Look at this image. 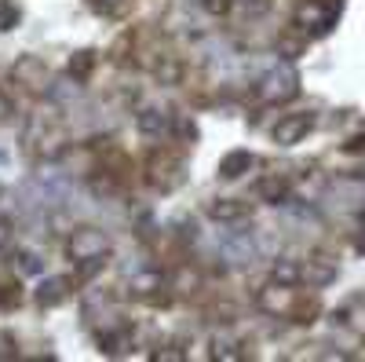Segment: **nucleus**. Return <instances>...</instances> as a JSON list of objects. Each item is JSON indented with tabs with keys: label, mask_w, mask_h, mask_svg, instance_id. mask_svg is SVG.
I'll use <instances>...</instances> for the list:
<instances>
[{
	"label": "nucleus",
	"mask_w": 365,
	"mask_h": 362,
	"mask_svg": "<svg viewBox=\"0 0 365 362\" xmlns=\"http://www.w3.org/2000/svg\"><path fill=\"white\" fill-rule=\"evenodd\" d=\"M106 253H110V238L99 234V231H77V234L70 238V256H73L77 263L99 260V256H106Z\"/></svg>",
	"instance_id": "3"
},
{
	"label": "nucleus",
	"mask_w": 365,
	"mask_h": 362,
	"mask_svg": "<svg viewBox=\"0 0 365 362\" xmlns=\"http://www.w3.org/2000/svg\"><path fill=\"white\" fill-rule=\"evenodd\" d=\"M358 249H365V213H361V234H358Z\"/></svg>",
	"instance_id": "17"
},
{
	"label": "nucleus",
	"mask_w": 365,
	"mask_h": 362,
	"mask_svg": "<svg viewBox=\"0 0 365 362\" xmlns=\"http://www.w3.org/2000/svg\"><path fill=\"white\" fill-rule=\"evenodd\" d=\"M135 121H139V129H143L146 136H161V132H168V125H172V114H168V110H143Z\"/></svg>",
	"instance_id": "9"
},
{
	"label": "nucleus",
	"mask_w": 365,
	"mask_h": 362,
	"mask_svg": "<svg viewBox=\"0 0 365 362\" xmlns=\"http://www.w3.org/2000/svg\"><path fill=\"white\" fill-rule=\"evenodd\" d=\"M259 304L267 308V311H289L292 308V289L289 286H267L263 293H259Z\"/></svg>",
	"instance_id": "7"
},
{
	"label": "nucleus",
	"mask_w": 365,
	"mask_h": 362,
	"mask_svg": "<svg viewBox=\"0 0 365 362\" xmlns=\"http://www.w3.org/2000/svg\"><path fill=\"white\" fill-rule=\"evenodd\" d=\"M19 19L15 4H0V29H11V22Z\"/></svg>",
	"instance_id": "15"
},
{
	"label": "nucleus",
	"mask_w": 365,
	"mask_h": 362,
	"mask_svg": "<svg viewBox=\"0 0 365 362\" xmlns=\"http://www.w3.org/2000/svg\"><path fill=\"white\" fill-rule=\"evenodd\" d=\"M299 278H303V263H296V260H278V263H274V282L296 286Z\"/></svg>",
	"instance_id": "11"
},
{
	"label": "nucleus",
	"mask_w": 365,
	"mask_h": 362,
	"mask_svg": "<svg viewBox=\"0 0 365 362\" xmlns=\"http://www.w3.org/2000/svg\"><path fill=\"white\" fill-rule=\"evenodd\" d=\"M256 165V158L249 154V150H234V154H227L223 161H220V176L223 179H237L241 172H249Z\"/></svg>",
	"instance_id": "8"
},
{
	"label": "nucleus",
	"mask_w": 365,
	"mask_h": 362,
	"mask_svg": "<svg viewBox=\"0 0 365 362\" xmlns=\"http://www.w3.org/2000/svg\"><path fill=\"white\" fill-rule=\"evenodd\" d=\"M299 92V74L289 66V63H278L263 81H259V96L267 103H289L292 96Z\"/></svg>",
	"instance_id": "1"
},
{
	"label": "nucleus",
	"mask_w": 365,
	"mask_h": 362,
	"mask_svg": "<svg viewBox=\"0 0 365 362\" xmlns=\"http://www.w3.org/2000/svg\"><path fill=\"white\" fill-rule=\"evenodd\" d=\"M256 194H259L263 201H274V205H278V201L289 194V187H285V179H263V183L256 187Z\"/></svg>",
	"instance_id": "12"
},
{
	"label": "nucleus",
	"mask_w": 365,
	"mask_h": 362,
	"mask_svg": "<svg viewBox=\"0 0 365 362\" xmlns=\"http://www.w3.org/2000/svg\"><path fill=\"white\" fill-rule=\"evenodd\" d=\"M208 216H212V220H220V223H237V220H245V216H249V205H245V201H237V198H220V201H212V205H208Z\"/></svg>",
	"instance_id": "6"
},
{
	"label": "nucleus",
	"mask_w": 365,
	"mask_h": 362,
	"mask_svg": "<svg viewBox=\"0 0 365 362\" xmlns=\"http://www.w3.org/2000/svg\"><path fill=\"white\" fill-rule=\"evenodd\" d=\"M158 289H165V278L158 275V271H139V275H132V293L135 296H158Z\"/></svg>",
	"instance_id": "10"
},
{
	"label": "nucleus",
	"mask_w": 365,
	"mask_h": 362,
	"mask_svg": "<svg viewBox=\"0 0 365 362\" xmlns=\"http://www.w3.org/2000/svg\"><path fill=\"white\" fill-rule=\"evenodd\" d=\"M96 4H99V8H113V4H117V0H96Z\"/></svg>",
	"instance_id": "18"
},
{
	"label": "nucleus",
	"mask_w": 365,
	"mask_h": 362,
	"mask_svg": "<svg viewBox=\"0 0 365 362\" xmlns=\"http://www.w3.org/2000/svg\"><path fill=\"white\" fill-rule=\"evenodd\" d=\"M340 4H332V0H311V4H303L296 11V26L299 29H311V34H325L332 26V15H336Z\"/></svg>",
	"instance_id": "2"
},
{
	"label": "nucleus",
	"mask_w": 365,
	"mask_h": 362,
	"mask_svg": "<svg viewBox=\"0 0 365 362\" xmlns=\"http://www.w3.org/2000/svg\"><path fill=\"white\" fill-rule=\"evenodd\" d=\"M37 296H41V304H58V300L66 296V282H63V278H48Z\"/></svg>",
	"instance_id": "13"
},
{
	"label": "nucleus",
	"mask_w": 365,
	"mask_h": 362,
	"mask_svg": "<svg viewBox=\"0 0 365 362\" xmlns=\"http://www.w3.org/2000/svg\"><path fill=\"white\" fill-rule=\"evenodd\" d=\"M332 278H336V263H332L329 256H311L307 263H303V278L307 286H329Z\"/></svg>",
	"instance_id": "5"
},
{
	"label": "nucleus",
	"mask_w": 365,
	"mask_h": 362,
	"mask_svg": "<svg viewBox=\"0 0 365 362\" xmlns=\"http://www.w3.org/2000/svg\"><path fill=\"white\" fill-rule=\"evenodd\" d=\"M15 241V231H11V223L8 220H0V249H8Z\"/></svg>",
	"instance_id": "16"
},
{
	"label": "nucleus",
	"mask_w": 365,
	"mask_h": 362,
	"mask_svg": "<svg viewBox=\"0 0 365 362\" xmlns=\"http://www.w3.org/2000/svg\"><path fill=\"white\" fill-rule=\"evenodd\" d=\"M15 260H19V267L26 271V275H37V271H41V263H37V256H34V253H19Z\"/></svg>",
	"instance_id": "14"
},
{
	"label": "nucleus",
	"mask_w": 365,
	"mask_h": 362,
	"mask_svg": "<svg viewBox=\"0 0 365 362\" xmlns=\"http://www.w3.org/2000/svg\"><path fill=\"white\" fill-rule=\"evenodd\" d=\"M311 129H314V117L311 114H289V117H282L278 125H274V143L292 146V143H299L303 136H307Z\"/></svg>",
	"instance_id": "4"
}]
</instances>
